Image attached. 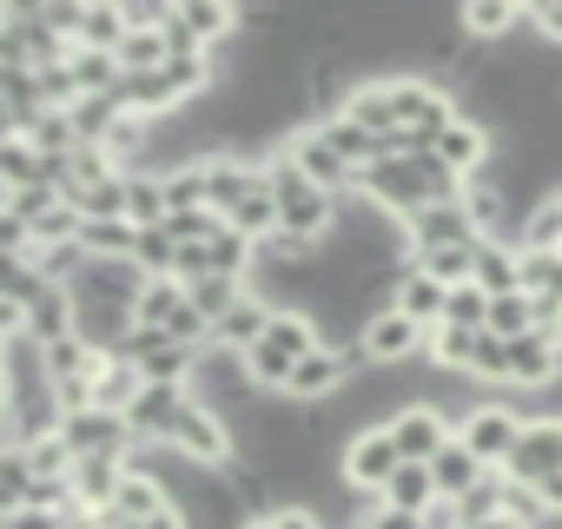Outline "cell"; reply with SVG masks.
<instances>
[{
	"mask_svg": "<svg viewBox=\"0 0 562 529\" xmlns=\"http://www.w3.org/2000/svg\"><path fill=\"white\" fill-rule=\"evenodd\" d=\"M27 463H34V476H47V483H74V443L54 430V437H41V443H27Z\"/></svg>",
	"mask_w": 562,
	"mask_h": 529,
	"instance_id": "1f68e13d",
	"label": "cell"
},
{
	"mask_svg": "<svg viewBox=\"0 0 562 529\" xmlns=\"http://www.w3.org/2000/svg\"><path fill=\"white\" fill-rule=\"evenodd\" d=\"M443 325H457V331H490V292H483V285H457Z\"/></svg>",
	"mask_w": 562,
	"mask_h": 529,
	"instance_id": "d6a6232c",
	"label": "cell"
},
{
	"mask_svg": "<svg viewBox=\"0 0 562 529\" xmlns=\"http://www.w3.org/2000/svg\"><path fill=\"white\" fill-rule=\"evenodd\" d=\"M186 404H192V391H186V384H146V391L133 397L126 424H133V437H139V443H172V430H179Z\"/></svg>",
	"mask_w": 562,
	"mask_h": 529,
	"instance_id": "ba28073f",
	"label": "cell"
},
{
	"mask_svg": "<svg viewBox=\"0 0 562 529\" xmlns=\"http://www.w3.org/2000/svg\"><path fill=\"white\" fill-rule=\"evenodd\" d=\"M47 185V153L34 139H14V133H0V192H34ZM54 192V185H47Z\"/></svg>",
	"mask_w": 562,
	"mask_h": 529,
	"instance_id": "9a60e30c",
	"label": "cell"
},
{
	"mask_svg": "<svg viewBox=\"0 0 562 529\" xmlns=\"http://www.w3.org/2000/svg\"><path fill=\"white\" fill-rule=\"evenodd\" d=\"M166 232H172L179 245H212V238L225 232V218H218V212H172Z\"/></svg>",
	"mask_w": 562,
	"mask_h": 529,
	"instance_id": "e575fe53",
	"label": "cell"
},
{
	"mask_svg": "<svg viewBox=\"0 0 562 529\" xmlns=\"http://www.w3.org/2000/svg\"><path fill=\"white\" fill-rule=\"evenodd\" d=\"M0 529H74L60 509H8L0 516Z\"/></svg>",
	"mask_w": 562,
	"mask_h": 529,
	"instance_id": "74e56055",
	"label": "cell"
},
{
	"mask_svg": "<svg viewBox=\"0 0 562 529\" xmlns=\"http://www.w3.org/2000/svg\"><path fill=\"white\" fill-rule=\"evenodd\" d=\"M404 238H411V251H437V245H483V232H476V218H470V205L457 199V205H424L417 218H404Z\"/></svg>",
	"mask_w": 562,
	"mask_h": 529,
	"instance_id": "30bf717a",
	"label": "cell"
},
{
	"mask_svg": "<svg viewBox=\"0 0 562 529\" xmlns=\"http://www.w3.org/2000/svg\"><path fill=\"white\" fill-rule=\"evenodd\" d=\"M476 529H522V522H509V516H496V522H476Z\"/></svg>",
	"mask_w": 562,
	"mask_h": 529,
	"instance_id": "60d3db41",
	"label": "cell"
},
{
	"mask_svg": "<svg viewBox=\"0 0 562 529\" xmlns=\"http://www.w3.org/2000/svg\"><path fill=\"white\" fill-rule=\"evenodd\" d=\"M271 318H278V305H265L258 292H245V299H238V305H232V312H225V318L212 325V345H218V351H238V358H245V351H258V345H265Z\"/></svg>",
	"mask_w": 562,
	"mask_h": 529,
	"instance_id": "4fadbf2b",
	"label": "cell"
},
{
	"mask_svg": "<svg viewBox=\"0 0 562 529\" xmlns=\"http://www.w3.org/2000/svg\"><path fill=\"white\" fill-rule=\"evenodd\" d=\"M457 21H463V41H470V47H490V54H496L509 34H529V8H509V0H470Z\"/></svg>",
	"mask_w": 562,
	"mask_h": 529,
	"instance_id": "7c38bea8",
	"label": "cell"
},
{
	"mask_svg": "<svg viewBox=\"0 0 562 529\" xmlns=\"http://www.w3.org/2000/svg\"><path fill=\"white\" fill-rule=\"evenodd\" d=\"M529 34L562 54V0H529Z\"/></svg>",
	"mask_w": 562,
	"mask_h": 529,
	"instance_id": "8d00e7d4",
	"label": "cell"
},
{
	"mask_svg": "<svg viewBox=\"0 0 562 529\" xmlns=\"http://www.w3.org/2000/svg\"><path fill=\"white\" fill-rule=\"evenodd\" d=\"M74 292L67 285H47L41 299H34V312H27V338L34 345H60V338H74Z\"/></svg>",
	"mask_w": 562,
	"mask_h": 529,
	"instance_id": "ffe728a7",
	"label": "cell"
},
{
	"mask_svg": "<svg viewBox=\"0 0 562 529\" xmlns=\"http://www.w3.org/2000/svg\"><path fill=\"white\" fill-rule=\"evenodd\" d=\"M476 251L483 245H437V251H411V264L457 292V285H476Z\"/></svg>",
	"mask_w": 562,
	"mask_h": 529,
	"instance_id": "7402d4cb",
	"label": "cell"
},
{
	"mask_svg": "<svg viewBox=\"0 0 562 529\" xmlns=\"http://www.w3.org/2000/svg\"><path fill=\"white\" fill-rule=\"evenodd\" d=\"M225 225H232V232H245L251 245H265V238L278 232V199H271V192H251L245 205H232V212H225Z\"/></svg>",
	"mask_w": 562,
	"mask_h": 529,
	"instance_id": "f546056e",
	"label": "cell"
},
{
	"mask_svg": "<svg viewBox=\"0 0 562 529\" xmlns=\"http://www.w3.org/2000/svg\"><path fill=\"white\" fill-rule=\"evenodd\" d=\"M80 245H87L93 258H133V245H139V225H126V218H87Z\"/></svg>",
	"mask_w": 562,
	"mask_h": 529,
	"instance_id": "484cf974",
	"label": "cell"
},
{
	"mask_svg": "<svg viewBox=\"0 0 562 529\" xmlns=\"http://www.w3.org/2000/svg\"><path fill=\"white\" fill-rule=\"evenodd\" d=\"M245 292H251L245 279H199V285H186V299H192V312H199L205 325H218V318H225Z\"/></svg>",
	"mask_w": 562,
	"mask_h": 529,
	"instance_id": "4316f807",
	"label": "cell"
},
{
	"mask_svg": "<svg viewBox=\"0 0 562 529\" xmlns=\"http://www.w3.org/2000/svg\"><path fill=\"white\" fill-rule=\"evenodd\" d=\"M159 509H172V489L159 483V476H139V470H126V483H120V496H113V509L106 516H120V522H153Z\"/></svg>",
	"mask_w": 562,
	"mask_h": 529,
	"instance_id": "ac0fdd59",
	"label": "cell"
},
{
	"mask_svg": "<svg viewBox=\"0 0 562 529\" xmlns=\"http://www.w3.org/2000/svg\"><path fill=\"white\" fill-rule=\"evenodd\" d=\"M397 470H404V450H397L391 424H384V430H364V437L345 443V483H351L358 496H384V483H391Z\"/></svg>",
	"mask_w": 562,
	"mask_h": 529,
	"instance_id": "277c9868",
	"label": "cell"
},
{
	"mask_svg": "<svg viewBox=\"0 0 562 529\" xmlns=\"http://www.w3.org/2000/svg\"><path fill=\"white\" fill-rule=\"evenodd\" d=\"M443 489H437V476H430V463H404L391 483H384V496L378 503H391V509H411V516H424L430 503H437Z\"/></svg>",
	"mask_w": 562,
	"mask_h": 529,
	"instance_id": "d4e9b609",
	"label": "cell"
},
{
	"mask_svg": "<svg viewBox=\"0 0 562 529\" xmlns=\"http://www.w3.org/2000/svg\"><path fill=\"white\" fill-rule=\"evenodd\" d=\"M430 153H437V166H443V172H457V179L470 185V179H483V172L496 166V133H490V126H476V120H457Z\"/></svg>",
	"mask_w": 562,
	"mask_h": 529,
	"instance_id": "52a82bcc",
	"label": "cell"
},
{
	"mask_svg": "<svg viewBox=\"0 0 562 529\" xmlns=\"http://www.w3.org/2000/svg\"><path fill=\"white\" fill-rule=\"evenodd\" d=\"M562 470V417H536V424H522V443H516V457L503 463V476L509 483H542V476H555Z\"/></svg>",
	"mask_w": 562,
	"mask_h": 529,
	"instance_id": "8992f818",
	"label": "cell"
},
{
	"mask_svg": "<svg viewBox=\"0 0 562 529\" xmlns=\"http://www.w3.org/2000/svg\"><path fill=\"white\" fill-rule=\"evenodd\" d=\"M179 27L192 47L225 54L232 34H245V8H232V0H179Z\"/></svg>",
	"mask_w": 562,
	"mask_h": 529,
	"instance_id": "8fae6325",
	"label": "cell"
},
{
	"mask_svg": "<svg viewBox=\"0 0 562 529\" xmlns=\"http://www.w3.org/2000/svg\"><path fill=\"white\" fill-rule=\"evenodd\" d=\"M245 529H325L312 509H299V503H271V509H258Z\"/></svg>",
	"mask_w": 562,
	"mask_h": 529,
	"instance_id": "d590c367",
	"label": "cell"
},
{
	"mask_svg": "<svg viewBox=\"0 0 562 529\" xmlns=\"http://www.w3.org/2000/svg\"><path fill=\"white\" fill-rule=\"evenodd\" d=\"M120 483H126V457H80V463H74V496H80V509H113Z\"/></svg>",
	"mask_w": 562,
	"mask_h": 529,
	"instance_id": "2e32d148",
	"label": "cell"
},
{
	"mask_svg": "<svg viewBox=\"0 0 562 529\" xmlns=\"http://www.w3.org/2000/svg\"><path fill=\"white\" fill-rule=\"evenodd\" d=\"M345 113H351V120H358L371 139H397V133H404V126H397V106H391V87H384V80H364V87L351 93V106H345Z\"/></svg>",
	"mask_w": 562,
	"mask_h": 529,
	"instance_id": "603a6c76",
	"label": "cell"
},
{
	"mask_svg": "<svg viewBox=\"0 0 562 529\" xmlns=\"http://www.w3.org/2000/svg\"><path fill=\"white\" fill-rule=\"evenodd\" d=\"M424 351H430V331H424L417 318H404L397 305L364 325V358H371L378 371H404V364H417Z\"/></svg>",
	"mask_w": 562,
	"mask_h": 529,
	"instance_id": "3957f363",
	"label": "cell"
},
{
	"mask_svg": "<svg viewBox=\"0 0 562 529\" xmlns=\"http://www.w3.org/2000/svg\"><path fill=\"white\" fill-rule=\"evenodd\" d=\"M430 476H437V489H443V496L457 503V496H470V489H476V483L490 476V463H483V457H476V450H470V443L457 437V443H450V450H443V457L430 463Z\"/></svg>",
	"mask_w": 562,
	"mask_h": 529,
	"instance_id": "44dd1931",
	"label": "cell"
},
{
	"mask_svg": "<svg viewBox=\"0 0 562 529\" xmlns=\"http://www.w3.org/2000/svg\"><path fill=\"white\" fill-rule=\"evenodd\" d=\"M139 391H146V378H139L133 364L106 358V364H100V378H93V410H113V417H126Z\"/></svg>",
	"mask_w": 562,
	"mask_h": 529,
	"instance_id": "cb8c5ba5",
	"label": "cell"
},
{
	"mask_svg": "<svg viewBox=\"0 0 562 529\" xmlns=\"http://www.w3.org/2000/svg\"><path fill=\"white\" fill-rule=\"evenodd\" d=\"M265 179H271V199H278V232H292V238H305V245H325V238L338 232L345 199L325 192V185H312L285 153L265 159Z\"/></svg>",
	"mask_w": 562,
	"mask_h": 529,
	"instance_id": "6da1fadb",
	"label": "cell"
},
{
	"mask_svg": "<svg viewBox=\"0 0 562 529\" xmlns=\"http://www.w3.org/2000/svg\"><path fill=\"white\" fill-rule=\"evenodd\" d=\"M278 153H285V159H292V166H299L312 185H325V192H338V199H345V192L358 185V172H364V166H345V159H338V153L318 139V126H305L299 139H285Z\"/></svg>",
	"mask_w": 562,
	"mask_h": 529,
	"instance_id": "9c48e42d",
	"label": "cell"
},
{
	"mask_svg": "<svg viewBox=\"0 0 562 529\" xmlns=\"http://www.w3.org/2000/svg\"><path fill=\"white\" fill-rule=\"evenodd\" d=\"M133 34V14L120 8V0H87V14H80V41L74 47H93V54H120Z\"/></svg>",
	"mask_w": 562,
	"mask_h": 529,
	"instance_id": "e0dca14e",
	"label": "cell"
},
{
	"mask_svg": "<svg viewBox=\"0 0 562 529\" xmlns=\"http://www.w3.org/2000/svg\"><path fill=\"white\" fill-rule=\"evenodd\" d=\"M60 437L74 443V457H133V450H139L133 424L113 417V410H74V417L60 424Z\"/></svg>",
	"mask_w": 562,
	"mask_h": 529,
	"instance_id": "5b68a950",
	"label": "cell"
},
{
	"mask_svg": "<svg viewBox=\"0 0 562 529\" xmlns=\"http://www.w3.org/2000/svg\"><path fill=\"white\" fill-rule=\"evenodd\" d=\"M457 437H463L490 470H503V463L516 457V443H522V417H516L503 397H476V404L457 417Z\"/></svg>",
	"mask_w": 562,
	"mask_h": 529,
	"instance_id": "7a4b0ae2",
	"label": "cell"
},
{
	"mask_svg": "<svg viewBox=\"0 0 562 529\" xmlns=\"http://www.w3.org/2000/svg\"><path fill=\"white\" fill-rule=\"evenodd\" d=\"M166 60H172V47H166V34H153V27H133L126 47H120V74H159Z\"/></svg>",
	"mask_w": 562,
	"mask_h": 529,
	"instance_id": "f1b7e54d",
	"label": "cell"
},
{
	"mask_svg": "<svg viewBox=\"0 0 562 529\" xmlns=\"http://www.w3.org/2000/svg\"><path fill=\"white\" fill-rule=\"evenodd\" d=\"M470 384H496V391H509V338H490V331H483L476 364H470Z\"/></svg>",
	"mask_w": 562,
	"mask_h": 529,
	"instance_id": "836d02e7",
	"label": "cell"
},
{
	"mask_svg": "<svg viewBox=\"0 0 562 529\" xmlns=\"http://www.w3.org/2000/svg\"><path fill=\"white\" fill-rule=\"evenodd\" d=\"M186 305H192V299H186V285H179V279H153V285H146V299H139V325H159V331H166Z\"/></svg>",
	"mask_w": 562,
	"mask_h": 529,
	"instance_id": "4dcf8cb0",
	"label": "cell"
},
{
	"mask_svg": "<svg viewBox=\"0 0 562 529\" xmlns=\"http://www.w3.org/2000/svg\"><path fill=\"white\" fill-rule=\"evenodd\" d=\"M364 529H424V516L391 509V503H371V509H364Z\"/></svg>",
	"mask_w": 562,
	"mask_h": 529,
	"instance_id": "f35d334b",
	"label": "cell"
},
{
	"mask_svg": "<svg viewBox=\"0 0 562 529\" xmlns=\"http://www.w3.org/2000/svg\"><path fill=\"white\" fill-rule=\"evenodd\" d=\"M139 529H192V522H186V509L172 503V509H159V516H153V522H139Z\"/></svg>",
	"mask_w": 562,
	"mask_h": 529,
	"instance_id": "ab89813d",
	"label": "cell"
},
{
	"mask_svg": "<svg viewBox=\"0 0 562 529\" xmlns=\"http://www.w3.org/2000/svg\"><path fill=\"white\" fill-rule=\"evenodd\" d=\"M476 285H483L490 299L522 292V251L503 245V238H483V251H476Z\"/></svg>",
	"mask_w": 562,
	"mask_h": 529,
	"instance_id": "d6986e66",
	"label": "cell"
},
{
	"mask_svg": "<svg viewBox=\"0 0 562 529\" xmlns=\"http://www.w3.org/2000/svg\"><path fill=\"white\" fill-rule=\"evenodd\" d=\"M391 305H397L404 318H417L424 331H437V325H443V312H450V285H437L430 272H417V264H404V279H397Z\"/></svg>",
	"mask_w": 562,
	"mask_h": 529,
	"instance_id": "5bb4252c",
	"label": "cell"
},
{
	"mask_svg": "<svg viewBox=\"0 0 562 529\" xmlns=\"http://www.w3.org/2000/svg\"><path fill=\"white\" fill-rule=\"evenodd\" d=\"M536 331V299L529 292H509V299H490V338H529Z\"/></svg>",
	"mask_w": 562,
	"mask_h": 529,
	"instance_id": "83f0119b",
	"label": "cell"
}]
</instances>
